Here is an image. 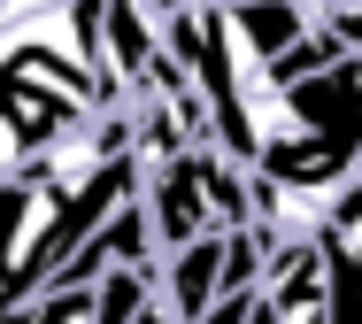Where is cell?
Instances as JSON below:
<instances>
[{"label": "cell", "instance_id": "obj_7", "mask_svg": "<svg viewBox=\"0 0 362 324\" xmlns=\"http://www.w3.org/2000/svg\"><path fill=\"white\" fill-rule=\"evenodd\" d=\"M324 23L347 39V54H362V8H324Z\"/></svg>", "mask_w": 362, "mask_h": 324}, {"label": "cell", "instance_id": "obj_1", "mask_svg": "<svg viewBox=\"0 0 362 324\" xmlns=\"http://www.w3.org/2000/svg\"><path fill=\"white\" fill-rule=\"evenodd\" d=\"M355 178H362V54L286 93L270 85L255 185L293 193V201H339Z\"/></svg>", "mask_w": 362, "mask_h": 324}, {"label": "cell", "instance_id": "obj_4", "mask_svg": "<svg viewBox=\"0 0 362 324\" xmlns=\"http://www.w3.org/2000/svg\"><path fill=\"white\" fill-rule=\"evenodd\" d=\"M223 270H231V232H223V240H201V247L162 255V309H170L177 324H201V317L223 301Z\"/></svg>", "mask_w": 362, "mask_h": 324}, {"label": "cell", "instance_id": "obj_3", "mask_svg": "<svg viewBox=\"0 0 362 324\" xmlns=\"http://www.w3.org/2000/svg\"><path fill=\"white\" fill-rule=\"evenodd\" d=\"M316 255H324V278H332V324H362V178L324 209Z\"/></svg>", "mask_w": 362, "mask_h": 324}, {"label": "cell", "instance_id": "obj_2", "mask_svg": "<svg viewBox=\"0 0 362 324\" xmlns=\"http://www.w3.org/2000/svg\"><path fill=\"white\" fill-rule=\"evenodd\" d=\"M146 216L162 232V255H177V247L247 232L262 216V185H255L247 162H231L223 147H193V155H177L170 170L146 178Z\"/></svg>", "mask_w": 362, "mask_h": 324}, {"label": "cell", "instance_id": "obj_6", "mask_svg": "<svg viewBox=\"0 0 362 324\" xmlns=\"http://www.w3.org/2000/svg\"><path fill=\"white\" fill-rule=\"evenodd\" d=\"M8 324H93V294H47L31 309H8Z\"/></svg>", "mask_w": 362, "mask_h": 324}, {"label": "cell", "instance_id": "obj_5", "mask_svg": "<svg viewBox=\"0 0 362 324\" xmlns=\"http://www.w3.org/2000/svg\"><path fill=\"white\" fill-rule=\"evenodd\" d=\"M316 16H324V8H231V31H239V47H247V54L262 62V78H270L293 47L316 31Z\"/></svg>", "mask_w": 362, "mask_h": 324}]
</instances>
